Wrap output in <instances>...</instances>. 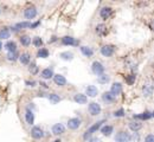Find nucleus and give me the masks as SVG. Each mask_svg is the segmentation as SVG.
<instances>
[{
    "mask_svg": "<svg viewBox=\"0 0 154 142\" xmlns=\"http://www.w3.org/2000/svg\"><path fill=\"white\" fill-rule=\"evenodd\" d=\"M74 101L76 102L77 104H85L88 102V97L84 94H76L74 96Z\"/></svg>",
    "mask_w": 154,
    "mask_h": 142,
    "instance_id": "obj_23",
    "label": "nucleus"
},
{
    "mask_svg": "<svg viewBox=\"0 0 154 142\" xmlns=\"http://www.w3.org/2000/svg\"><path fill=\"white\" fill-rule=\"evenodd\" d=\"M135 80H136V76H135L134 74H131L129 76H127V77H126V82H127L129 85H133Z\"/></svg>",
    "mask_w": 154,
    "mask_h": 142,
    "instance_id": "obj_38",
    "label": "nucleus"
},
{
    "mask_svg": "<svg viewBox=\"0 0 154 142\" xmlns=\"http://www.w3.org/2000/svg\"><path fill=\"white\" fill-rule=\"evenodd\" d=\"M19 61L23 65H29V64H30V62H31V55H30V53H27V52L21 53V55L19 56Z\"/></svg>",
    "mask_w": 154,
    "mask_h": 142,
    "instance_id": "obj_24",
    "label": "nucleus"
},
{
    "mask_svg": "<svg viewBox=\"0 0 154 142\" xmlns=\"http://www.w3.org/2000/svg\"><path fill=\"white\" fill-rule=\"evenodd\" d=\"M112 13H113V10H112L110 7H103V8L100 11V17H101L103 20H107V19L110 18Z\"/></svg>",
    "mask_w": 154,
    "mask_h": 142,
    "instance_id": "obj_15",
    "label": "nucleus"
},
{
    "mask_svg": "<svg viewBox=\"0 0 154 142\" xmlns=\"http://www.w3.org/2000/svg\"><path fill=\"white\" fill-rule=\"evenodd\" d=\"M128 127H129V129H131L132 131L136 133V131H139V130L142 128V123L140 121H131L128 123Z\"/></svg>",
    "mask_w": 154,
    "mask_h": 142,
    "instance_id": "obj_21",
    "label": "nucleus"
},
{
    "mask_svg": "<svg viewBox=\"0 0 154 142\" xmlns=\"http://www.w3.org/2000/svg\"><path fill=\"white\" fill-rule=\"evenodd\" d=\"M62 44L63 45H65V46H77L78 44H79V41H76L74 37H71V36H65V37H63L62 39Z\"/></svg>",
    "mask_w": 154,
    "mask_h": 142,
    "instance_id": "obj_8",
    "label": "nucleus"
},
{
    "mask_svg": "<svg viewBox=\"0 0 154 142\" xmlns=\"http://www.w3.org/2000/svg\"><path fill=\"white\" fill-rule=\"evenodd\" d=\"M152 117H153L152 111H145V113H142V114L134 115L135 120H140V121H147V120H151Z\"/></svg>",
    "mask_w": 154,
    "mask_h": 142,
    "instance_id": "obj_17",
    "label": "nucleus"
},
{
    "mask_svg": "<svg viewBox=\"0 0 154 142\" xmlns=\"http://www.w3.org/2000/svg\"><path fill=\"white\" fill-rule=\"evenodd\" d=\"M91 71H93L96 76H101V75L104 74V66H103V64H102L101 62L95 61L91 64Z\"/></svg>",
    "mask_w": 154,
    "mask_h": 142,
    "instance_id": "obj_5",
    "label": "nucleus"
},
{
    "mask_svg": "<svg viewBox=\"0 0 154 142\" xmlns=\"http://www.w3.org/2000/svg\"><path fill=\"white\" fill-rule=\"evenodd\" d=\"M88 142H102L98 137H90L89 140H88Z\"/></svg>",
    "mask_w": 154,
    "mask_h": 142,
    "instance_id": "obj_41",
    "label": "nucleus"
},
{
    "mask_svg": "<svg viewBox=\"0 0 154 142\" xmlns=\"http://www.w3.org/2000/svg\"><path fill=\"white\" fill-rule=\"evenodd\" d=\"M55 142H60V140H56Z\"/></svg>",
    "mask_w": 154,
    "mask_h": 142,
    "instance_id": "obj_45",
    "label": "nucleus"
},
{
    "mask_svg": "<svg viewBox=\"0 0 154 142\" xmlns=\"http://www.w3.org/2000/svg\"><path fill=\"white\" fill-rule=\"evenodd\" d=\"M88 110H89V114H90L91 116H97V115L101 114L102 108H101V105H100L98 103L91 102V103H89V105H88Z\"/></svg>",
    "mask_w": 154,
    "mask_h": 142,
    "instance_id": "obj_3",
    "label": "nucleus"
},
{
    "mask_svg": "<svg viewBox=\"0 0 154 142\" xmlns=\"http://www.w3.org/2000/svg\"><path fill=\"white\" fill-rule=\"evenodd\" d=\"M40 85H42V86H43V88H45V89H46V88H48V85H46V84H45V83H40Z\"/></svg>",
    "mask_w": 154,
    "mask_h": 142,
    "instance_id": "obj_43",
    "label": "nucleus"
},
{
    "mask_svg": "<svg viewBox=\"0 0 154 142\" xmlns=\"http://www.w3.org/2000/svg\"><path fill=\"white\" fill-rule=\"evenodd\" d=\"M106 122V120H101V121H97V122H95L85 133H84V135H83V139L85 140V141H88L89 139H90V136L94 134V133H96L97 130L102 127V123H104Z\"/></svg>",
    "mask_w": 154,
    "mask_h": 142,
    "instance_id": "obj_1",
    "label": "nucleus"
},
{
    "mask_svg": "<svg viewBox=\"0 0 154 142\" xmlns=\"http://www.w3.org/2000/svg\"><path fill=\"white\" fill-rule=\"evenodd\" d=\"M1 50H2V43L0 41V51H1Z\"/></svg>",
    "mask_w": 154,
    "mask_h": 142,
    "instance_id": "obj_44",
    "label": "nucleus"
},
{
    "mask_svg": "<svg viewBox=\"0 0 154 142\" xmlns=\"http://www.w3.org/2000/svg\"><path fill=\"white\" fill-rule=\"evenodd\" d=\"M37 57L38 58H48L49 57V50L45 47H40L37 52Z\"/></svg>",
    "mask_w": 154,
    "mask_h": 142,
    "instance_id": "obj_30",
    "label": "nucleus"
},
{
    "mask_svg": "<svg viewBox=\"0 0 154 142\" xmlns=\"http://www.w3.org/2000/svg\"><path fill=\"white\" fill-rule=\"evenodd\" d=\"M116 97H114L109 91H106L103 95H102V100L103 102H106V103H113V102L115 101Z\"/></svg>",
    "mask_w": 154,
    "mask_h": 142,
    "instance_id": "obj_27",
    "label": "nucleus"
},
{
    "mask_svg": "<svg viewBox=\"0 0 154 142\" xmlns=\"http://www.w3.org/2000/svg\"><path fill=\"white\" fill-rule=\"evenodd\" d=\"M5 50H7L8 52H16L17 51V44H16V41H8L6 44H5Z\"/></svg>",
    "mask_w": 154,
    "mask_h": 142,
    "instance_id": "obj_25",
    "label": "nucleus"
},
{
    "mask_svg": "<svg viewBox=\"0 0 154 142\" xmlns=\"http://www.w3.org/2000/svg\"><path fill=\"white\" fill-rule=\"evenodd\" d=\"M31 136H32L35 140H40V139H43V137L45 136V134H44V130H43L40 127L35 125V127H32V129H31Z\"/></svg>",
    "mask_w": 154,
    "mask_h": 142,
    "instance_id": "obj_7",
    "label": "nucleus"
},
{
    "mask_svg": "<svg viewBox=\"0 0 154 142\" xmlns=\"http://www.w3.org/2000/svg\"><path fill=\"white\" fill-rule=\"evenodd\" d=\"M25 84H26L29 88H35V86L37 85V82L36 81H26L25 82Z\"/></svg>",
    "mask_w": 154,
    "mask_h": 142,
    "instance_id": "obj_39",
    "label": "nucleus"
},
{
    "mask_svg": "<svg viewBox=\"0 0 154 142\" xmlns=\"http://www.w3.org/2000/svg\"><path fill=\"white\" fill-rule=\"evenodd\" d=\"M114 97L116 96H119L121 92H122V84L121 83H119V82H115V83H113V85L110 86V91H109Z\"/></svg>",
    "mask_w": 154,
    "mask_h": 142,
    "instance_id": "obj_10",
    "label": "nucleus"
},
{
    "mask_svg": "<svg viewBox=\"0 0 154 142\" xmlns=\"http://www.w3.org/2000/svg\"><path fill=\"white\" fill-rule=\"evenodd\" d=\"M126 115V113H125V109H119V110H115L114 113H113V116L114 117H123Z\"/></svg>",
    "mask_w": 154,
    "mask_h": 142,
    "instance_id": "obj_37",
    "label": "nucleus"
},
{
    "mask_svg": "<svg viewBox=\"0 0 154 142\" xmlns=\"http://www.w3.org/2000/svg\"><path fill=\"white\" fill-rule=\"evenodd\" d=\"M40 25V20L36 21V23H33V24H31V29H36L37 26H39Z\"/></svg>",
    "mask_w": 154,
    "mask_h": 142,
    "instance_id": "obj_42",
    "label": "nucleus"
},
{
    "mask_svg": "<svg viewBox=\"0 0 154 142\" xmlns=\"http://www.w3.org/2000/svg\"><path fill=\"white\" fill-rule=\"evenodd\" d=\"M18 31L23 30V29H27V27H31V23L30 21H23V23H18L16 26H14Z\"/></svg>",
    "mask_w": 154,
    "mask_h": 142,
    "instance_id": "obj_34",
    "label": "nucleus"
},
{
    "mask_svg": "<svg viewBox=\"0 0 154 142\" xmlns=\"http://www.w3.org/2000/svg\"><path fill=\"white\" fill-rule=\"evenodd\" d=\"M54 75H55V74H54V69H52V68H46V69H44V70L40 72V77H42L43 80H45V81L52 78Z\"/></svg>",
    "mask_w": 154,
    "mask_h": 142,
    "instance_id": "obj_12",
    "label": "nucleus"
},
{
    "mask_svg": "<svg viewBox=\"0 0 154 142\" xmlns=\"http://www.w3.org/2000/svg\"><path fill=\"white\" fill-rule=\"evenodd\" d=\"M11 37V31L7 27L0 29V39H8Z\"/></svg>",
    "mask_w": 154,
    "mask_h": 142,
    "instance_id": "obj_29",
    "label": "nucleus"
},
{
    "mask_svg": "<svg viewBox=\"0 0 154 142\" xmlns=\"http://www.w3.org/2000/svg\"><path fill=\"white\" fill-rule=\"evenodd\" d=\"M100 129H101L102 135H104V136H110L113 134V131H114V127L110 125V124H106V125L101 127Z\"/></svg>",
    "mask_w": 154,
    "mask_h": 142,
    "instance_id": "obj_20",
    "label": "nucleus"
},
{
    "mask_svg": "<svg viewBox=\"0 0 154 142\" xmlns=\"http://www.w3.org/2000/svg\"><path fill=\"white\" fill-rule=\"evenodd\" d=\"M59 57L63 59V61H72V58H74V53L72 52H70V51H64V52H60L59 53Z\"/></svg>",
    "mask_w": 154,
    "mask_h": 142,
    "instance_id": "obj_26",
    "label": "nucleus"
},
{
    "mask_svg": "<svg viewBox=\"0 0 154 142\" xmlns=\"http://www.w3.org/2000/svg\"><path fill=\"white\" fill-rule=\"evenodd\" d=\"M37 8L35 7V6H30V7H27V8H25V11H24V17H25V19H27V20H32V19H35L36 17H37Z\"/></svg>",
    "mask_w": 154,
    "mask_h": 142,
    "instance_id": "obj_4",
    "label": "nucleus"
},
{
    "mask_svg": "<svg viewBox=\"0 0 154 142\" xmlns=\"http://www.w3.org/2000/svg\"><path fill=\"white\" fill-rule=\"evenodd\" d=\"M79 49H81V52H82V55H83V56H85V57H88V58L93 57V55H94V51H93V49H91V47L83 45V46H81Z\"/></svg>",
    "mask_w": 154,
    "mask_h": 142,
    "instance_id": "obj_22",
    "label": "nucleus"
},
{
    "mask_svg": "<svg viewBox=\"0 0 154 142\" xmlns=\"http://www.w3.org/2000/svg\"><path fill=\"white\" fill-rule=\"evenodd\" d=\"M65 133V127L62 123H56L52 125V134L54 135H62Z\"/></svg>",
    "mask_w": 154,
    "mask_h": 142,
    "instance_id": "obj_14",
    "label": "nucleus"
},
{
    "mask_svg": "<svg viewBox=\"0 0 154 142\" xmlns=\"http://www.w3.org/2000/svg\"><path fill=\"white\" fill-rule=\"evenodd\" d=\"M115 142H132V136L129 133L121 130L116 134L115 136Z\"/></svg>",
    "mask_w": 154,
    "mask_h": 142,
    "instance_id": "obj_2",
    "label": "nucleus"
},
{
    "mask_svg": "<svg viewBox=\"0 0 154 142\" xmlns=\"http://www.w3.org/2000/svg\"><path fill=\"white\" fill-rule=\"evenodd\" d=\"M18 53H17V51L16 52H8L7 53V59L10 62H14V61H17L18 59Z\"/></svg>",
    "mask_w": 154,
    "mask_h": 142,
    "instance_id": "obj_35",
    "label": "nucleus"
},
{
    "mask_svg": "<svg viewBox=\"0 0 154 142\" xmlns=\"http://www.w3.org/2000/svg\"><path fill=\"white\" fill-rule=\"evenodd\" d=\"M114 52H115V46L114 45H109L108 44V45H103L101 47V53L104 57H112L114 55Z\"/></svg>",
    "mask_w": 154,
    "mask_h": 142,
    "instance_id": "obj_6",
    "label": "nucleus"
},
{
    "mask_svg": "<svg viewBox=\"0 0 154 142\" xmlns=\"http://www.w3.org/2000/svg\"><path fill=\"white\" fill-rule=\"evenodd\" d=\"M152 94H153V86H152V84L151 83L143 84V86H142V95L145 97H151Z\"/></svg>",
    "mask_w": 154,
    "mask_h": 142,
    "instance_id": "obj_16",
    "label": "nucleus"
},
{
    "mask_svg": "<svg viewBox=\"0 0 154 142\" xmlns=\"http://www.w3.org/2000/svg\"><path fill=\"white\" fill-rule=\"evenodd\" d=\"M97 94H98V89H97L95 85H88L87 89H85V96L87 97H96Z\"/></svg>",
    "mask_w": 154,
    "mask_h": 142,
    "instance_id": "obj_11",
    "label": "nucleus"
},
{
    "mask_svg": "<svg viewBox=\"0 0 154 142\" xmlns=\"http://www.w3.org/2000/svg\"><path fill=\"white\" fill-rule=\"evenodd\" d=\"M29 71H30L32 75H37L39 71L38 65H37L35 62H31V64H30V66H29Z\"/></svg>",
    "mask_w": 154,
    "mask_h": 142,
    "instance_id": "obj_33",
    "label": "nucleus"
},
{
    "mask_svg": "<svg viewBox=\"0 0 154 142\" xmlns=\"http://www.w3.org/2000/svg\"><path fill=\"white\" fill-rule=\"evenodd\" d=\"M145 142H154V135L153 134H148L145 137Z\"/></svg>",
    "mask_w": 154,
    "mask_h": 142,
    "instance_id": "obj_40",
    "label": "nucleus"
},
{
    "mask_svg": "<svg viewBox=\"0 0 154 142\" xmlns=\"http://www.w3.org/2000/svg\"><path fill=\"white\" fill-rule=\"evenodd\" d=\"M95 31H96L97 36H100V37H104L108 33V29H107V26L104 24H98L96 26V29H95Z\"/></svg>",
    "mask_w": 154,
    "mask_h": 142,
    "instance_id": "obj_18",
    "label": "nucleus"
},
{
    "mask_svg": "<svg viewBox=\"0 0 154 142\" xmlns=\"http://www.w3.org/2000/svg\"><path fill=\"white\" fill-rule=\"evenodd\" d=\"M48 100L50 101V103H52V104H57L59 102L62 101V97L57 95V94H50L49 96H48Z\"/></svg>",
    "mask_w": 154,
    "mask_h": 142,
    "instance_id": "obj_28",
    "label": "nucleus"
},
{
    "mask_svg": "<svg viewBox=\"0 0 154 142\" xmlns=\"http://www.w3.org/2000/svg\"><path fill=\"white\" fill-rule=\"evenodd\" d=\"M20 43H21V45L23 46H29L30 44H31V37L30 36H27V35H24V36H21L20 37Z\"/></svg>",
    "mask_w": 154,
    "mask_h": 142,
    "instance_id": "obj_32",
    "label": "nucleus"
},
{
    "mask_svg": "<svg viewBox=\"0 0 154 142\" xmlns=\"http://www.w3.org/2000/svg\"><path fill=\"white\" fill-rule=\"evenodd\" d=\"M32 44L36 46V47H42L43 46V39L40 38V37H35L33 38V41H32Z\"/></svg>",
    "mask_w": 154,
    "mask_h": 142,
    "instance_id": "obj_36",
    "label": "nucleus"
},
{
    "mask_svg": "<svg viewBox=\"0 0 154 142\" xmlns=\"http://www.w3.org/2000/svg\"><path fill=\"white\" fill-rule=\"evenodd\" d=\"M54 82H55V84L58 85V86H65L66 85V78L63 76V75H60V74H57V75H54Z\"/></svg>",
    "mask_w": 154,
    "mask_h": 142,
    "instance_id": "obj_13",
    "label": "nucleus"
},
{
    "mask_svg": "<svg viewBox=\"0 0 154 142\" xmlns=\"http://www.w3.org/2000/svg\"><path fill=\"white\" fill-rule=\"evenodd\" d=\"M81 124H82L81 119L72 117V119H69V121H68V128L71 129V130H76V129H78L81 127Z\"/></svg>",
    "mask_w": 154,
    "mask_h": 142,
    "instance_id": "obj_9",
    "label": "nucleus"
},
{
    "mask_svg": "<svg viewBox=\"0 0 154 142\" xmlns=\"http://www.w3.org/2000/svg\"><path fill=\"white\" fill-rule=\"evenodd\" d=\"M25 120H26V123L27 124H30V125H32L33 123H35V114H33V111L31 110V109H26V111H25Z\"/></svg>",
    "mask_w": 154,
    "mask_h": 142,
    "instance_id": "obj_19",
    "label": "nucleus"
},
{
    "mask_svg": "<svg viewBox=\"0 0 154 142\" xmlns=\"http://www.w3.org/2000/svg\"><path fill=\"white\" fill-rule=\"evenodd\" d=\"M109 81H110V76L107 75V74H103V75H101V76L97 77V82L100 84H107Z\"/></svg>",
    "mask_w": 154,
    "mask_h": 142,
    "instance_id": "obj_31",
    "label": "nucleus"
}]
</instances>
